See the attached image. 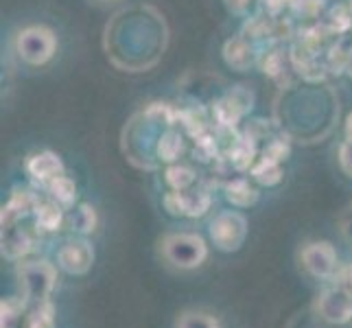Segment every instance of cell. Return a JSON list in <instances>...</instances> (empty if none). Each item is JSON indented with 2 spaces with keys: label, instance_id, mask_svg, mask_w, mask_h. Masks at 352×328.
Returning <instances> with one entry per match:
<instances>
[{
  "label": "cell",
  "instance_id": "cell-1",
  "mask_svg": "<svg viewBox=\"0 0 352 328\" xmlns=\"http://www.w3.org/2000/svg\"><path fill=\"white\" fill-rule=\"evenodd\" d=\"M14 51L18 59L27 66H44L57 53V35L44 24H31L16 33Z\"/></svg>",
  "mask_w": 352,
  "mask_h": 328
},
{
  "label": "cell",
  "instance_id": "cell-2",
  "mask_svg": "<svg viewBox=\"0 0 352 328\" xmlns=\"http://www.w3.org/2000/svg\"><path fill=\"white\" fill-rule=\"evenodd\" d=\"M162 256L177 270H197L208 259V245L199 234L192 232H175L166 234L160 243Z\"/></svg>",
  "mask_w": 352,
  "mask_h": 328
},
{
  "label": "cell",
  "instance_id": "cell-3",
  "mask_svg": "<svg viewBox=\"0 0 352 328\" xmlns=\"http://www.w3.org/2000/svg\"><path fill=\"white\" fill-rule=\"evenodd\" d=\"M18 281L22 287L24 300L40 305V302L51 298L57 285V267L46 259L22 261L18 265Z\"/></svg>",
  "mask_w": 352,
  "mask_h": 328
},
{
  "label": "cell",
  "instance_id": "cell-4",
  "mask_svg": "<svg viewBox=\"0 0 352 328\" xmlns=\"http://www.w3.org/2000/svg\"><path fill=\"white\" fill-rule=\"evenodd\" d=\"M254 107V92L245 86H234L214 99L210 114L214 127H236Z\"/></svg>",
  "mask_w": 352,
  "mask_h": 328
},
{
  "label": "cell",
  "instance_id": "cell-5",
  "mask_svg": "<svg viewBox=\"0 0 352 328\" xmlns=\"http://www.w3.org/2000/svg\"><path fill=\"white\" fill-rule=\"evenodd\" d=\"M210 239L221 252H236L248 237V219L241 212L226 210L210 221Z\"/></svg>",
  "mask_w": 352,
  "mask_h": 328
},
{
  "label": "cell",
  "instance_id": "cell-6",
  "mask_svg": "<svg viewBox=\"0 0 352 328\" xmlns=\"http://www.w3.org/2000/svg\"><path fill=\"white\" fill-rule=\"evenodd\" d=\"M300 261H302V267H305L313 278H320V281H329V278L337 276L339 272L337 250L329 241L307 243L300 252Z\"/></svg>",
  "mask_w": 352,
  "mask_h": 328
},
{
  "label": "cell",
  "instance_id": "cell-7",
  "mask_svg": "<svg viewBox=\"0 0 352 328\" xmlns=\"http://www.w3.org/2000/svg\"><path fill=\"white\" fill-rule=\"evenodd\" d=\"M212 197L208 190H171L164 195V208L173 217L197 219L210 210Z\"/></svg>",
  "mask_w": 352,
  "mask_h": 328
},
{
  "label": "cell",
  "instance_id": "cell-8",
  "mask_svg": "<svg viewBox=\"0 0 352 328\" xmlns=\"http://www.w3.org/2000/svg\"><path fill=\"white\" fill-rule=\"evenodd\" d=\"M315 311L329 324L342 326L352 322V298L346 294L342 287L324 289L315 300Z\"/></svg>",
  "mask_w": 352,
  "mask_h": 328
},
{
  "label": "cell",
  "instance_id": "cell-9",
  "mask_svg": "<svg viewBox=\"0 0 352 328\" xmlns=\"http://www.w3.org/2000/svg\"><path fill=\"white\" fill-rule=\"evenodd\" d=\"M59 267L72 276H83L92 270L94 263V248L86 239H70L57 252Z\"/></svg>",
  "mask_w": 352,
  "mask_h": 328
},
{
  "label": "cell",
  "instance_id": "cell-10",
  "mask_svg": "<svg viewBox=\"0 0 352 328\" xmlns=\"http://www.w3.org/2000/svg\"><path fill=\"white\" fill-rule=\"evenodd\" d=\"M221 53H223V59L230 68L236 70V72H245L252 66H258L263 48H258L254 42H250L245 35L239 33V35H234V38L226 40Z\"/></svg>",
  "mask_w": 352,
  "mask_h": 328
},
{
  "label": "cell",
  "instance_id": "cell-11",
  "mask_svg": "<svg viewBox=\"0 0 352 328\" xmlns=\"http://www.w3.org/2000/svg\"><path fill=\"white\" fill-rule=\"evenodd\" d=\"M27 173L31 175L33 182H38L40 186H48L53 179H57L59 175H64V162L62 157L53 151H40V153H33L29 155L27 164Z\"/></svg>",
  "mask_w": 352,
  "mask_h": 328
},
{
  "label": "cell",
  "instance_id": "cell-12",
  "mask_svg": "<svg viewBox=\"0 0 352 328\" xmlns=\"http://www.w3.org/2000/svg\"><path fill=\"white\" fill-rule=\"evenodd\" d=\"M40 204V197L35 195L33 190L29 188H16L11 193V199L3 206V215H0V226H14L20 223L22 219H27L29 215L35 212Z\"/></svg>",
  "mask_w": 352,
  "mask_h": 328
},
{
  "label": "cell",
  "instance_id": "cell-13",
  "mask_svg": "<svg viewBox=\"0 0 352 328\" xmlns=\"http://www.w3.org/2000/svg\"><path fill=\"white\" fill-rule=\"evenodd\" d=\"M258 68L263 70V75H267L276 83H280V88H285L287 86L285 75L294 70V64H291V55H289V51H285L283 44H272V46L263 48L261 59H258Z\"/></svg>",
  "mask_w": 352,
  "mask_h": 328
},
{
  "label": "cell",
  "instance_id": "cell-14",
  "mask_svg": "<svg viewBox=\"0 0 352 328\" xmlns=\"http://www.w3.org/2000/svg\"><path fill=\"white\" fill-rule=\"evenodd\" d=\"M258 155H261L258 142L254 140L250 133L243 131V133H239V138L223 151L221 157H226V162L232 168H236V171H248V168L254 166Z\"/></svg>",
  "mask_w": 352,
  "mask_h": 328
},
{
  "label": "cell",
  "instance_id": "cell-15",
  "mask_svg": "<svg viewBox=\"0 0 352 328\" xmlns=\"http://www.w3.org/2000/svg\"><path fill=\"white\" fill-rule=\"evenodd\" d=\"M33 250V237L20 223L3 228V256L9 261H20Z\"/></svg>",
  "mask_w": 352,
  "mask_h": 328
},
{
  "label": "cell",
  "instance_id": "cell-16",
  "mask_svg": "<svg viewBox=\"0 0 352 328\" xmlns=\"http://www.w3.org/2000/svg\"><path fill=\"white\" fill-rule=\"evenodd\" d=\"M186 151V142H184V133L177 131L175 127H168L160 131V136L155 140V155L160 162L166 164H175L179 162V157Z\"/></svg>",
  "mask_w": 352,
  "mask_h": 328
},
{
  "label": "cell",
  "instance_id": "cell-17",
  "mask_svg": "<svg viewBox=\"0 0 352 328\" xmlns=\"http://www.w3.org/2000/svg\"><path fill=\"white\" fill-rule=\"evenodd\" d=\"M64 210L57 201L53 199H46V201H40L38 208H35L33 217H35V228L40 230V232H59L62 226L66 223V217H64Z\"/></svg>",
  "mask_w": 352,
  "mask_h": 328
},
{
  "label": "cell",
  "instance_id": "cell-18",
  "mask_svg": "<svg viewBox=\"0 0 352 328\" xmlns=\"http://www.w3.org/2000/svg\"><path fill=\"white\" fill-rule=\"evenodd\" d=\"M226 199L236 208H250L258 201V188L248 177H234L226 184Z\"/></svg>",
  "mask_w": 352,
  "mask_h": 328
},
{
  "label": "cell",
  "instance_id": "cell-19",
  "mask_svg": "<svg viewBox=\"0 0 352 328\" xmlns=\"http://www.w3.org/2000/svg\"><path fill=\"white\" fill-rule=\"evenodd\" d=\"M250 175L261 186H276L283 182V162L258 157V160L254 162V166L250 168Z\"/></svg>",
  "mask_w": 352,
  "mask_h": 328
},
{
  "label": "cell",
  "instance_id": "cell-20",
  "mask_svg": "<svg viewBox=\"0 0 352 328\" xmlns=\"http://www.w3.org/2000/svg\"><path fill=\"white\" fill-rule=\"evenodd\" d=\"M96 210L90 204H79L77 208H72V212L66 217V223L70 226L72 232H77L81 237H86L96 230Z\"/></svg>",
  "mask_w": 352,
  "mask_h": 328
},
{
  "label": "cell",
  "instance_id": "cell-21",
  "mask_svg": "<svg viewBox=\"0 0 352 328\" xmlns=\"http://www.w3.org/2000/svg\"><path fill=\"white\" fill-rule=\"evenodd\" d=\"M48 197L53 201H57L62 208H72L77 201V184L75 179L68 175H59L57 179H53L51 184L46 186Z\"/></svg>",
  "mask_w": 352,
  "mask_h": 328
},
{
  "label": "cell",
  "instance_id": "cell-22",
  "mask_svg": "<svg viewBox=\"0 0 352 328\" xmlns=\"http://www.w3.org/2000/svg\"><path fill=\"white\" fill-rule=\"evenodd\" d=\"M164 179H166V184L171 186V190H190L197 177L190 166L175 162L164 171Z\"/></svg>",
  "mask_w": 352,
  "mask_h": 328
},
{
  "label": "cell",
  "instance_id": "cell-23",
  "mask_svg": "<svg viewBox=\"0 0 352 328\" xmlns=\"http://www.w3.org/2000/svg\"><path fill=\"white\" fill-rule=\"evenodd\" d=\"M24 328H55V307L51 300H44L35 305L27 315Z\"/></svg>",
  "mask_w": 352,
  "mask_h": 328
},
{
  "label": "cell",
  "instance_id": "cell-24",
  "mask_svg": "<svg viewBox=\"0 0 352 328\" xmlns=\"http://www.w3.org/2000/svg\"><path fill=\"white\" fill-rule=\"evenodd\" d=\"M24 309H27V300L5 298L0 305V328H18Z\"/></svg>",
  "mask_w": 352,
  "mask_h": 328
},
{
  "label": "cell",
  "instance_id": "cell-25",
  "mask_svg": "<svg viewBox=\"0 0 352 328\" xmlns=\"http://www.w3.org/2000/svg\"><path fill=\"white\" fill-rule=\"evenodd\" d=\"M175 328H221L219 320L210 313H201V311H186L179 315L177 326Z\"/></svg>",
  "mask_w": 352,
  "mask_h": 328
},
{
  "label": "cell",
  "instance_id": "cell-26",
  "mask_svg": "<svg viewBox=\"0 0 352 328\" xmlns=\"http://www.w3.org/2000/svg\"><path fill=\"white\" fill-rule=\"evenodd\" d=\"M324 9V0H291V16L300 20H315L320 18Z\"/></svg>",
  "mask_w": 352,
  "mask_h": 328
},
{
  "label": "cell",
  "instance_id": "cell-27",
  "mask_svg": "<svg viewBox=\"0 0 352 328\" xmlns=\"http://www.w3.org/2000/svg\"><path fill=\"white\" fill-rule=\"evenodd\" d=\"M258 11L270 18L280 20V18H285L287 11H291V0H261Z\"/></svg>",
  "mask_w": 352,
  "mask_h": 328
},
{
  "label": "cell",
  "instance_id": "cell-28",
  "mask_svg": "<svg viewBox=\"0 0 352 328\" xmlns=\"http://www.w3.org/2000/svg\"><path fill=\"white\" fill-rule=\"evenodd\" d=\"M261 0H223L226 9L230 11V14H234L239 18H250L252 9L258 7Z\"/></svg>",
  "mask_w": 352,
  "mask_h": 328
},
{
  "label": "cell",
  "instance_id": "cell-29",
  "mask_svg": "<svg viewBox=\"0 0 352 328\" xmlns=\"http://www.w3.org/2000/svg\"><path fill=\"white\" fill-rule=\"evenodd\" d=\"M339 166H342V171L352 177V142L350 140H344L342 147H339Z\"/></svg>",
  "mask_w": 352,
  "mask_h": 328
},
{
  "label": "cell",
  "instance_id": "cell-30",
  "mask_svg": "<svg viewBox=\"0 0 352 328\" xmlns=\"http://www.w3.org/2000/svg\"><path fill=\"white\" fill-rule=\"evenodd\" d=\"M337 287H342L346 294L352 298V263L350 265H346V267H342V270L337 272Z\"/></svg>",
  "mask_w": 352,
  "mask_h": 328
},
{
  "label": "cell",
  "instance_id": "cell-31",
  "mask_svg": "<svg viewBox=\"0 0 352 328\" xmlns=\"http://www.w3.org/2000/svg\"><path fill=\"white\" fill-rule=\"evenodd\" d=\"M344 133H346V140H350V142H352V112H350V114H348V118H346Z\"/></svg>",
  "mask_w": 352,
  "mask_h": 328
},
{
  "label": "cell",
  "instance_id": "cell-32",
  "mask_svg": "<svg viewBox=\"0 0 352 328\" xmlns=\"http://www.w3.org/2000/svg\"><path fill=\"white\" fill-rule=\"evenodd\" d=\"M344 232H346L348 237H352V212H350V221L346 223V228H344Z\"/></svg>",
  "mask_w": 352,
  "mask_h": 328
},
{
  "label": "cell",
  "instance_id": "cell-33",
  "mask_svg": "<svg viewBox=\"0 0 352 328\" xmlns=\"http://www.w3.org/2000/svg\"><path fill=\"white\" fill-rule=\"evenodd\" d=\"M346 75H348V77L352 79V62H350V66H348V72H346Z\"/></svg>",
  "mask_w": 352,
  "mask_h": 328
}]
</instances>
